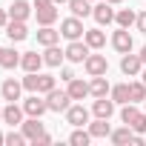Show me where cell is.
Returning a JSON list of instances; mask_svg holds the SVG:
<instances>
[{"label": "cell", "mask_w": 146, "mask_h": 146, "mask_svg": "<svg viewBox=\"0 0 146 146\" xmlns=\"http://www.w3.org/2000/svg\"><path fill=\"white\" fill-rule=\"evenodd\" d=\"M57 3L54 0H35V12H37V23L40 26H52L57 20Z\"/></svg>", "instance_id": "obj_1"}, {"label": "cell", "mask_w": 146, "mask_h": 146, "mask_svg": "<svg viewBox=\"0 0 146 146\" xmlns=\"http://www.w3.org/2000/svg\"><path fill=\"white\" fill-rule=\"evenodd\" d=\"M60 35L66 37V40H80L83 35H86V29H83V20L80 17H66L63 23H60Z\"/></svg>", "instance_id": "obj_2"}, {"label": "cell", "mask_w": 146, "mask_h": 146, "mask_svg": "<svg viewBox=\"0 0 146 146\" xmlns=\"http://www.w3.org/2000/svg\"><path fill=\"white\" fill-rule=\"evenodd\" d=\"M72 98H69V92H63V89H52V92H46V103H49V112H66L72 103H69Z\"/></svg>", "instance_id": "obj_3"}, {"label": "cell", "mask_w": 146, "mask_h": 146, "mask_svg": "<svg viewBox=\"0 0 146 146\" xmlns=\"http://www.w3.org/2000/svg\"><path fill=\"white\" fill-rule=\"evenodd\" d=\"M23 112H26L29 117H43V115L49 112V103H46L43 98H37V92H35L32 98L23 100Z\"/></svg>", "instance_id": "obj_4"}, {"label": "cell", "mask_w": 146, "mask_h": 146, "mask_svg": "<svg viewBox=\"0 0 146 146\" xmlns=\"http://www.w3.org/2000/svg\"><path fill=\"white\" fill-rule=\"evenodd\" d=\"M89 57V43L83 40H69V46H66V60H72V63H83Z\"/></svg>", "instance_id": "obj_5"}, {"label": "cell", "mask_w": 146, "mask_h": 146, "mask_svg": "<svg viewBox=\"0 0 146 146\" xmlns=\"http://www.w3.org/2000/svg\"><path fill=\"white\" fill-rule=\"evenodd\" d=\"M83 66H86V72H89V78H98V75H106V72H109V63H106L103 54H89V57L83 60Z\"/></svg>", "instance_id": "obj_6"}, {"label": "cell", "mask_w": 146, "mask_h": 146, "mask_svg": "<svg viewBox=\"0 0 146 146\" xmlns=\"http://www.w3.org/2000/svg\"><path fill=\"white\" fill-rule=\"evenodd\" d=\"M120 72H123V75H129V78L140 75V72H143V60H140V54L126 52V54H123V60H120Z\"/></svg>", "instance_id": "obj_7"}, {"label": "cell", "mask_w": 146, "mask_h": 146, "mask_svg": "<svg viewBox=\"0 0 146 146\" xmlns=\"http://www.w3.org/2000/svg\"><path fill=\"white\" fill-rule=\"evenodd\" d=\"M112 46H115V52H120V54H126V52H132V46H135V40H132V35H129V29H120V26H117V32L112 35Z\"/></svg>", "instance_id": "obj_8"}, {"label": "cell", "mask_w": 146, "mask_h": 146, "mask_svg": "<svg viewBox=\"0 0 146 146\" xmlns=\"http://www.w3.org/2000/svg\"><path fill=\"white\" fill-rule=\"evenodd\" d=\"M20 92H23V80H15V78L3 80V86H0V95H3V100H9V103L20 100Z\"/></svg>", "instance_id": "obj_9"}, {"label": "cell", "mask_w": 146, "mask_h": 146, "mask_svg": "<svg viewBox=\"0 0 146 146\" xmlns=\"http://www.w3.org/2000/svg\"><path fill=\"white\" fill-rule=\"evenodd\" d=\"M6 35H9V40H12V43H20V40H26V37H29L26 20H9V23H6Z\"/></svg>", "instance_id": "obj_10"}, {"label": "cell", "mask_w": 146, "mask_h": 146, "mask_svg": "<svg viewBox=\"0 0 146 146\" xmlns=\"http://www.w3.org/2000/svg\"><path fill=\"white\" fill-rule=\"evenodd\" d=\"M66 123H72V126L89 123V109H86V106H69V109H66Z\"/></svg>", "instance_id": "obj_11"}, {"label": "cell", "mask_w": 146, "mask_h": 146, "mask_svg": "<svg viewBox=\"0 0 146 146\" xmlns=\"http://www.w3.org/2000/svg\"><path fill=\"white\" fill-rule=\"evenodd\" d=\"M92 15H95V20L100 23V26H109L112 20H115V12H112V3L106 0V3H98L95 9H92Z\"/></svg>", "instance_id": "obj_12"}, {"label": "cell", "mask_w": 146, "mask_h": 146, "mask_svg": "<svg viewBox=\"0 0 146 146\" xmlns=\"http://www.w3.org/2000/svg\"><path fill=\"white\" fill-rule=\"evenodd\" d=\"M43 63H46V60H43V54H37V52H23V57H20V66H23L26 72H40Z\"/></svg>", "instance_id": "obj_13"}, {"label": "cell", "mask_w": 146, "mask_h": 146, "mask_svg": "<svg viewBox=\"0 0 146 146\" xmlns=\"http://www.w3.org/2000/svg\"><path fill=\"white\" fill-rule=\"evenodd\" d=\"M92 112H95V117H112L115 115V100L112 98H98Z\"/></svg>", "instance_id": "obj_14"}, {"label": "cell", "mask_w": 146, "mask_h": 146, "mask_svg": "<svg viewBox=\"0 0 146 146\" xmlns=\"http://www.w3.org/2000/svg\"><path fill=\"white\" fill-rule=\"evenodd\" d=\"M32 15V6L26 3V0H15V3L9 6V20H26Z\"/></svg>", "instance_id": "obj_15"}, {"label": "cell", "mask_w": 146, "mask_h": 146, "mask_svg": "<svg viewBox=\"0 0 146 146\" xmlns=\"http://www.w3.org/2000/svg\"><path fill=\"white\" fill-rule=\"evenodd\" d=\"M112 89H109V83H106V75H98V78H92V83H89V95L92 98H106Z\"/></svg>", "instance_id": "obj_16"}, {"label": "cell", "mask_w": 146, "mask_h": 146, "mask_svg": "<svg viewBox=\"0 0 146 146\" xmlns=\"http://www.w3.org/2000/svg\"><path fill=\"white\" fill-rule=\"evenodd\" d=\"M23 109L17 106V103H9L6 109H3V123H9V126H17V123H23Z\"/></svg>", "instance_id": "obj_17"}, {"label": "cell", "mask_w": 146, "mask_h": 146, "mask_svg": "<svg viewBox=\"0 0 146 146\" xmlns=\"http://www.w3.org/2000/svg\"><path fill=\"white\" fill-rule=\"evenodd\" d=\"M20 126H23V135H26L29 140H37V137L43 135V123H40V117H29V120H23Z\"/></svg>", "instance_id": "obj_18"}, {"label": "cell", "mask_w": 146, "mask_h": 146, "mask_svg": "<svg viewBox=\"0 0 146 146\" xmlns=\"http://www.w3.org/2000/svg\"><path fill=\"white\" fill-rule=\"evenodd\" d=\"M66 92H69V98H72V100H83V98L89 95V83H83V80H78V78H72Z\"/></svg>", "instance_id": "obj_19"}, {"label": "cell", "mask_w": 146, "mask_h": 146, "mask_svg": "<svg viewBox=\"0 0 146 146\" xmlns=\"http://www.w3.org/2000/svg\"><path fill=\"white\" fill-rule=\"evenodd\" d=\"M83 40L89 43V49H103V46H106V35H103L100 29H86Z\"/></svg>", "instance_id": "obj_20"}, {"label": "cell", "mask_w": 146, "mask_h": 146, "mask_svg": "<svg viewBox=\"0 0 146 146\" xmlns=\"http://www.w3.org/2000/svg\"><path fill=\"white\" fill-rule=\"evenodd\" d=\"M89 135H92V137H106V135H112L109 117H98L95 123H89Z\"/></svg>", "instance_id": "obj_21"}, {"label": "cell", "mask_w": 146, "mask_h": 146, "mask_svg": "<svg viewBox=\"0 0 146 146\" xmlns=\"http://www.w3.org/2000/svg\"><path fill=\"white\" fill-rule=\"evenodd\" d=\"M109 137H112V143H115V146H126V143H132L135 129H132V126H123V129H115Z\"/></svg>", "instance_id": "obj_22"}, {"label": "cell", "mask_w": 146, "mask_h": 146, "mask_svg": "<svg viewBox=\"0 0 146 146\" xmlns=\"http://www.w3.org/2000/svg\"><path fill=\"white\" fill-rule=\"evenodd\" d=\"M57 40H60V32H54L52 26H43V29L37 32V43H40V46H54Z\"/></svg>", "instance_id": "obj_23"}, {"label": "cell", "mask_w": 146, "mask_h": 146, "mask_svg": "<svg viewBox=\"0 0 146 146\" xmlns=\"http://www.w3.org/2000/svg\"><path fill=\"white\" fill-rule=\"evenodd\" d=\"M63 57H66V52H60V49H57V43H54V46H46V52H43L46 66H60V63H63Z\"/></svg>", "instance_id": "obj_24"}, {"label": "cell", "mask_w": 146, "mask_h": 146, "mask_svg": "<svg viewBox=\"0 0 146 146\" xmlns=\"http://www.w3.org/2000/svg\"><path fill=\"white\" fill-rule=\"evenodd\" d=\"M69 9L75 17H86L92 15V0H69Z\"/></svg>", "instance_id": "obj_25"}, {"label": "cell", "mask_w": 146, "mask_h": 146, "mask_svg": "<svg viewBox=\"0 0 146 146\" xmlns=\"http://www.w3.org/2000/svg\"><path fill=\"white\" fill-rule=\"evenodd\" d=\"M109 98H112L115 103H132V100H129V83H117V86H112Z\"/></svg>", "instance_id": "obj_26"}, {"label": "cell", "mask_w": 146, "mask_h": 146, "mask_svg": "<svg viewBox=\"0 0 146 146\" xmlns=\"http://www.w3.org/2000/svg\"><path fill=\"white\" fill-rule=\"evenodd\" d=\"M129 100H132V103H140V100H146V83H143V80H135V83H129Z\"/></svg>", "instance_id": "obj_27"}, {"label": "cell", "mask_w": 146, "mask_h": 146, "mask_svg": "<svg viewBox=\"0 0 146 146\" xmlns=\"http://www.w3.org/2000/svg\"><path fill=\"white\" fill-rule=\"evenodd\" d=\"M115 20H117V26H120V29H129L132 23H137V15H135L132 9H120V12L115 15Z\"/></svg>", "instance_id": "obj_28"}, {"label": "cell", "mask_w": 146, "mask_h": 146, "mask_svg": "<svg viewBox=\"0 0 146 146\" xmlns=\"http://www.w3.org/2000/svg\"><path fill=\"white\" fill-rule=\"evenodd\" d=\"M137 115H140V109H137V106H132V103H123V109H120V120H123L126 126H132V123L137 120Z\"/></svg>", "instance_id": "obj_29"}, {"label": "cell", "mask_w": 146, "mask_h": 146, "mask_svg": "<svg viewBox=\"0 0 146 146\" xmlns=\"http://www.w3.org/2000/svg\"><path fill=\"white\" fill-rule=\"evenodd\" d=\"M89 140H92V135H89V132H83L80 126L69 135V143H72V146H89Z\"/></svg>", "instance_id": "obj_30"}, {"label": "cell", "mask_w": 146, "mask_h": 146, "mask_svg": "<svg viewBox=\"0 0 146 146\" xmlns=\"http://www.w3.org/2000/svg\"><path fill=\"white\" fill-rule=\"evenodd\" d=\"M0 66H3V69H15V66H20V54H17L15 49H3V60H0Z\"/></svg>", "instance_id": "obj_31"}, {"label": "cell", "mask_w": 146, "mask_h": 146, "mask_svg": "<svg viewBox=\"0 0 146 146\" xmlns=\"http://www.w3.org/2000/svg\"><path fill=\"white\" fill-rule=\"evenodd\" d=\"M37 83H40V72H26V78H23V89L37 92Z\"/></svg>", "instance_id": "obj_32"}, {"label": "cell", "mask_w": 146, "mask_h": 146, "mask_svg": "<svg viewBox=\"0 0 146 146\" xmlns=\"http://www.w3.org/2000/svg\"><path fill=\"white\" fill-rule=\"evenodd\" d=\"M54 89V78L52 75H40V83H37V95H46Z\"/></svg>", "instance_id": "obj_33"}, {"label": "cell", "mask_w": 146, "mask_h": 146, "mask_svg": "<svg viewBox=\"0 0 146 146\" xmlns=\"http://www.w3.org/2000/svg\"><path fill=\"white\" fill-rule=\"evenodd\" d=\"M26 140H29V137H26L23 132H9V135H6V143H9V146H23Z\"/></svg>", "instance_id": "obj_34"}, {"label": "cell", "mask_w": 146, "mask_h": 146, "mask_svg": "<svg viewBox=\"0 0 146 146\" xmlns=\"http://www.w3.org/2000/svg\"><path fill=\"white\" fill-rule=\"evenodd\" d=\"M132 129H135L137 135H143V132H146V112H140V115H137V120L132 123Z\"/></svg>", "instance_id": "obj_35"}, {"label": "cell", "mask_w": 146, "mask_h": 146, "mask_svg": "<svg viewBox=\"0 0 146 146\" xmlns=\"http://www.w3.org/2000/svg\"><path fill=\"white\" fill-rule=\"evenodd\" d=\"M32 143H35V146H49V143H52V135H46V132H43V135H40L37 140H32Z\"/></svg>", "instance_id": "obj_36"}, {"label": "cell", "mask_w": 146, "mask_h": 146, "mask_svg": "<svg viewBox=\"0 0 146 146\" xmlns=\"http://www.w3.org/2000/svg\"><path fill=\"white\" fill-rule=\"evenodd\" d=\"M137 29L146 35V12H143V15H137Z\"/></svg>", "instance_id": "obj_37"}, {"label": "cell", "mask_w": 146, "mask_h": 146, "mask_svg": "<svg viewBox=\"0 0 146 146\" xmlns=\"http://www.w3.org/2000/svg\"><path fill=\"white\" fill-rule=\"evenodd\" d=\"M72 78H75V72H72V69H63V72H60V80H66V83H69Z\"/></svg>", "instance_id": "obj_38"}, {"label": "cell", "mask_w": 146, "mask_h": 146, "mask_svg": "<svg viewBox=\"0 0 146 146\" xmlns=\"http://www.w3.org/2000/svg\"><path fill=\"white\" fill-rule=\"evenodd\" d=\"M6 23H9V12L0 9V29H6Z\"/></svg>", "instance_id": "obj_39"}, {"label": "cell", "mask_w": 146, "mask_h": 146, "mask_svg": "<svg viewBox=\"0 0 146 146\" xmlns=\"http://www.w3.org/2000/svg\"><path fill=\"white\" fill-rule=\"evenodd\" d=\"M140 60H143V66H146V46L140 49Z\"/></svg>", "instance_id": "obj_40"}, {"label": "cell", "mask_w": 146, "mask_h": 146, "mask_svg": "<svg viewBox=\"0 0 146 146\" xmlns=\"http://www.w3.org/2000/svg\"><path fill=\"white\" fill-rule=\"evenodd\" d=\"M0 143H6V135H3V132H0Z\"/></svg>", "instance_id": "obj_41"}, {"label": "cell", "mask_w": 146, "mask_h": 146, "mask_svg": "<svg viewBox=\"0 0 146 146\" xmlns=\"http://www.w3.org/2000/svg\"><path fill=\"white\" fill-rule=\"evenodd\" d=\"M140 75H143V83H146V69H143V72H140Z\"/></svg>", "instance_id": "obj_42"}, {"label": "cell", "mask_w": 146, "mask_h": 146, "mask_svg": "<svg viewBox=\"0 0 146 146\" xmlns=\"http://www.w3.org/2000/svg\"><path fill=\"white\" fill-rule=\"evenodd\" d=\"M0 60H3V46H0Z\"/></svg>", "instance_id": "obj_43"}, {"label": "cell", "mask_w": 146, "mask_h": 146, "mask_svg": "<svg viewBox=\"0 0 146 146\" xmlns=\"http://www.w3.org/2000/svg\"><path fill=\"white\" fill-rule=\"evenodd\" d=\"M54 3H69V0H54Z\"/></svg>", "instance_id": "obj_44"}, {"label": "cell", "mask_w": 146, "mask_h": 146, "mask_svg": "<svg viewBox=\"0 0 146 146\" xmlns=\"http://www.w3.org/2000/svg\"><path fill=\"white\" fill-rule=\"evenodd\" d=\"M0 120H3V109H0Z\"/></svg>", "instance_id": "obj_45"}, {"label": "cell", "mask_w": 146, "mask_h": 146, "mask_svg": "<svg viewBox=\"0 0 146 146\" xmlns=\"http://www.w3.org/2000/svg\"><path fill=\"white\" fill-rule=\"evenodd\" d=\"M109 3H120V0H109Z\"/></svg>", "instance_id": "obj_46"}, {"label": "cell", "mask_w": 146, "mask_h": 146, "mask_svg": "<svg viewBox=\"0 0 146 146\" xmlns=\"http://www.w3.org/2000/svg\"><path fill=\"white\" fill-rule=\"evenodd\" d=\"M143 103H146V100H143Z\"/></svg>", "instance_id": "obj_47"}]
</instances>
